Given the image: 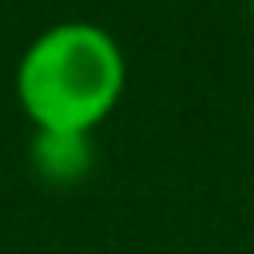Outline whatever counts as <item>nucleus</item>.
Segmentation results:
<instances>
[{
	"label": "nucleus",
	"instance_id": "nucleus-2",
	"mask_svg": "<svg viewBox=\"0 0 254 254\" xmlns=\"http://www.w3.org/2000/svg\"><path fill=\"white\" fill-rule=\"evenodd\" d=\"M28 159L36 167V175L52 187H75L79 179H87V171L95 167V147L91 135H71V131H36Z\"/></svg>",
	"mask_w": 254,
	"mask_h": 254
},
{
	"label": "nucleus",
	"instance_id": "nucleus-3",
	"mask_svg": "<svg viewBox=\"0 0 254 254\" xmlns=\"http://www.w3.org/2000/svg\"><path fill=\"white\" fill-rule=\"evenodd\" d=\"M250 24H254V0H250Z\"/></svg>",
	"mask_w": 254,
	"mask_h": 254
},
{
	"label": "nucleus",
	"instance_id": "nucleus-1",
	"mask_svg": "<svg viewBox=\"0 0 254 254\" xmlns=\"http://www.w3.org/2000/svg\"><path fill=\"white\" fill-rule=\"evenodd\" d=\"M123 87V48L91 20H64L44 28L16 64V103L36 131L91 135L115 111Z\"/></svg>",
	"mask_w": 254,
	"mask_h": 254
}]
</instances>
